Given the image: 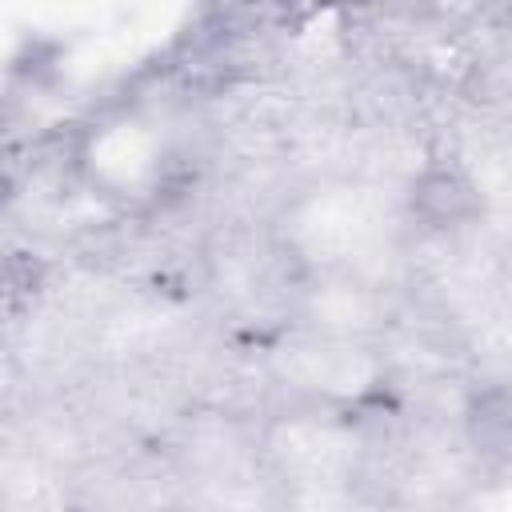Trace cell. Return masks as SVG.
Returning <instances> with one entry per match:
<instances>
[{
	"label": "cell",
	"instance_id": "cell-1",
	"mask_svg": "<svg viewBox=\"0 0 512 512\" xmlns=\"http://www.w3.org/2000/svg\"><path fill=\"white\" fill-rule=\"evenodd\" d=\"M468 432L480 456L488 460H512V392L488 388L472 400Z\"/></svg>",
	"mask_w": 512,
	"mask_h": 512
}]
</instances>
